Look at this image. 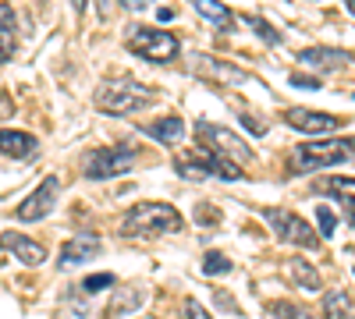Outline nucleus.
Here are the masks:
<instances>
[{"mask_svg":"<svg viewBox=\"0 0 355 319\" xmlns=\"http://www.w3.org/2000/svg\"><path fill=\"white\" fill-rule=\"evenodd\" d=\"M185 227L182 213L167 202H139L135 210L125 213L121 220V238H164V235H178Z\"/></svg>","mask_w":355,"mask_h":319,"instance_id":"obj_1","label":"nucleus"},{"mask_svg":"<svg viewBox=\"0 0 355 319\" xmlns=\"http://www.w3.org/2000/svg\"><path fill=\"white\" fill-rule=\"evenodd\" d=\"M355 160V138H313L291 149V174H313V170H327L338 163Z\"/></svg>","mask_w":355,"mask_h":319,"instance_id":"obj_2","label":"nucleus"},{"mask_svg":"<svg viewBox=\"0 0 355 319\" xmlns=\"http://www.w3.org/2000/svg\"><path fill=\"white\" fill-rule=\"evenodd\" d=\"M153 103V89L139 85L135 78H107L96 89V107L114 118H128L135 110H146Z\"/></svg>","mask_w":355,"mask_h":319,"instance_id":"obj_3","label":"nucleus"},{"mask_svg":"<svg viewBox=\"0 0 355 319\" xmlns=\"http://www.w3.org/2000/svg\"><path fill=\"white\" fill-rule=\"evenodd\" d=\"M174 170L182 174L185 181H206V178H220V181H242L245 178V167L231 163L210 149H196V153H178L174 156Z\"/></svg>","mask_w":355,"mask_h":319,"instance_id":"obj_4","label":"nucleus"},{"mask_svg":"<svg viewBox=\"0 0 355 319\" xmlns=\"http://www.w3.org/2000/svg\"><path fill=\"white\" fill-rule=\"evenodd\" d=\"M135 163H139V153L128 146H100V149H89L82 156V174L89 181H107V178L128 174Z\"/></svg>","mask_w":355,"mask_h":319,"instance_id":"obj_5","label":"nucleus"},{"mask_svg":"<svg viewBox=\"0 0 355 319\" xmlns=\"http://www.w3.org/2000/svg\"><path fill=\"white\" fill-rule=\"evenodd\" d=\"M263 220L270 224V230L277 235L281 245H295V248H320V235L313 230V224H306L299 213L281 210V206H266Z\"/></svg>","mask_w":355,"mask_h":319,"instance_id":"obj_6","label":"nucleus"},{"mask_svg":"<svg viewBox=\"0 0 355 319\" xmlns=\"http://www.w3.org/2000/svg\"><path fill=\"white\" fill-rule=\"evenodd\" d=\"M196 138H199L202 149H210V153H217V156H224V160H231V163H239V167L252 163V149H249L234 131H227V128H220V125L199 121V125H196Z\"/></svg>","mask_w":355,"mask_h":319,"instance_id":"obj_7","label":"nucleus"},{"mask_svg":"<svg viewBox=\"0 0 355 319\" xmlns=\"http://www.w3.org/2000/svg\"><path fill=\"white\" fill-rule=\"evenodd\" d=\"M128 50L146 57V61H153V64H167V61L178 57L182 43H178L171 33H164V28H142V25H135L128 33Z\"/></svg>","mask_w":355,"mask_h":319,"instance_id":"obj_8","label":"nucleus"},{"mask_svg":"<svg viewBox=\"0 0 355 319\" xmlns=\"http://www.w3.org/2000/svg\"><path fill=\"white\" fill-rule=\"evenodd\" d=\"M57 195H61V181H57V174H50V178H43L40 181V188L28 195L21 206H18V220L21 224H36V220H46L50 213H53V206H57Z\"/></svg>","mask_w":355,"mask_h":319,"instance_id":"obj_9","label":"nucleus"},{"mask_svg":"<svg viewBox=\"0 0 355 319\" xmlns=\"http://www.w3.org/2000/svg\"><path fill=\"white\" fill-rule=\"evenodd\" d=\"M284 125L295 128V131H302V135H316L323 138L327 131H341V118L338 113H320V110H306V107H291L284 110Z\"/></svg>","mask_w":355,"mask_h":319,"instance_id":"obj_10","label":"nucleus"},{"mask_svg":"<svg viewBox=\"0 0 355 319\" xmlns=\"http://www.w3.org/2000/svg\"><path fill=\"white\" fill-rule=\"evenodd\" d=\"M192 68H196L202 78L227 82V85H242V82H249V75H245L239 64H227V61H220V57H210V53H196V57H192Z\"/></svg>","mask_w":355,"mask_h":319,"instance_id":"obj_11","label":"nucleus"},{"mask_svg":"<svg viewBox=\"0 0 355 319\" xmlns=\"http://www.w3.org/2000/svg\"><path fill=\"white\" fill-rule=\"evenodd\" d=\"M295 57H299V64H309V68L320 71V75L338 71V68H345V64L352 61V53H345V50H338V46H306V50H299Z\"/></svg>","mask_w":355,"mask_h":319,"instance_id":"obj_12","label":"nucleus"},{"mask_svg":"<svg viewBox=\"0 0 355 319\" xmlns=\"http://www.w3.org/2000/svg\"><path fill=\"white\" fill-rule=\"evenodd\" d=\"M0 248H8L11 255H18L25 266L46 263V248L40 241H33L28 235H18V230H4V235H0Z\"/></svg>","mask_w":355,"mask_h":319,"instance_id":"obj_13","label":"nucleus"},{"mask_svg":"<svg viewBox=\"0 0 355 319\" xmlns=\"http://www.w3.org/2000/svg\"><path fill=\"white\" fill-rule=\"evenodd\" d=\"M96 255H100V238H96V235H78V238H71V241L61 248L57 266L71 270V266H82V263H89V259H96Z\"/></svg>","mask_w":355,"mask_h":319,"instance_id":"obj_14","label":"nucleus"},{"mask_svg":"<svg viewBox=\"0 0 355 319\" xmlns=\"http://www.w3.org/2000/svg\"><path fill=\"white\" fill-rule=\"evenodd\" d=\"M40 142L28 135V131H18V128H0V156L8 160H28L36 156Z\"/></svg>","mask_w":355,"mask_h":319,"instance_id":"obj_15","label":"nucleus"},{"mask_svg":"<svg viewBox=\"0 0 355 319\" xmlns=\"http://www.w3.org/2000/svg\"><path fill=\"white\" fill-rule=\"evenodd\" d=\"M142 135L153 138V142H160V146H174V142H182V135H185V121L178 118V113H167V118L146 125Z\"/></svg>","mask_w":355,"mask_h":319,"instance_id":"obj_16","label":"nucleus"},{"mask_svg":"<svg viewBox=\"0 0 355 319\" xmlns=\"http://www.w3.org/2000/svg\"><path fill=\"white\" fill-rule=\"evenodd\" d=\"M284 273H288V280L295 284V287H302V291H320L323 287V280H320V270L309 263V259H288L284 263Z\"/></svg>","mask_w":355,"mask_h":319,"instance_id":"obj_17","label":"nucleus"},{"mask_svg":"<svg viewBox=\"0 0 355 319\" xmlns=\"http://www.w3.org/2000/svg\"><path fill=\"white\" fill-rule=\"evenodd\" d=\"M313 192L338 199L341 206L355 210V178H320V181H313Z\"/></svg>","mask_w":355,"mask_h":319,"instance_id":"obj_18","label":"nucleus"},{"mask_svg":"<svg viewBox=\"0 0 355 319\" xmlns=\"http://www.w3.org/2000/svg\"><path fill=\"white\" fill-rule=\"evenodd\" d=\"M15 46H18V21H15V11H11V4H0V64L11 61Z\"/></svg>","mask_w":355,"mask_h":319,"instance_id":"obj_19","label":"nucleus"},{"mask_svg":"<svg viewBox=\"0 0 355 319\" xmlns=\"http://www.w3.org/2000/svg\"><path fill=\"white\" fill-rule=\"evenodd\" d=\"M320 312L323 319H355V302L345 291H327L320 302Z\"/></svg>","mask_w":355,"mask_h":319,"instance_id":"obj_20","label":"nucleus"},{"mask_svg":"<svg viewBox=\"0 0 355 319\" xmlns=\"http://www.w3.org/2000/svg\"><path fill=\"white\" fill-rule=\"evenodd\" d=\"M196 11H199L206 21L220 25V28H231V25H234V15L227 11V4H220V0H196Z\"/></svg>","mask_w":355,"mask_h":319,"instance_id":"obj_21","label":"nucleus"},{"mask_svg":"<svg viewBox=\"0 0 355 319\" xmlns=\"http://www.w3.org/2000/svg\"><path fill=\"white\" fill-rule=\"evenodd\" d=\"M270 316L274 319H316L306 305L299 302H270Z\"/></svg>","mask_w":355,"mask_h":319,"instance_id":"obj_22","label":"nucleus"},{"mask_svg":"<svg viewBox=\"0 0 355 319\" xmlns=\"http://www.w3.org/2000/svg\"><path fill=\"white\" fill-rule=\"evenodd\" d=\"M245 25L252 28V33H256L263 43H270V46H277V43H281V33H277V28H274L270 21H266V18H259V15H245Z\"/></svg>","mask_w":355,"mask_h":319,"instance_id":"obj_23","label":"nucleus"},{"mask_svg":"<svg viewBox=\"0 0 355 319\" xmlns=\"http://www.w3.org/2000/svg\"><path fill=\"white\" fill-rule=\"evenodd\" d=\"M202 273H206V277H220V273H231V259H227L224 252L210 248V252L202 255Z\"/></svg>","mask_w":355,"mask_h":319,"instance_id":"obj_24","label":"nucleus"},{"mask_svg":"<svg viewBox=\"0 0 355 319\" xmlns=\"http://www.w3.org/2000/svg\"><path fill=\"white\" fill-rule=\"evenodd\" d=\"M316 224H320V238H334V230H338V217H334V210L316 206Z\"/></svg>","mask_w":355,"mask_h":319,"instance_id":"obj_25","label":"nucleus"},{"mask_svg":"<svg viewBox=\"0 0 355 319\" xmlns=\"http://www.w3.org/2000/svg\"><path fill=\"white\" fill-rule=\"evenodd\" d=\"M114 284H117L114 273H96V277H85V280H82V291H85V295H96V291H103V287H114Z\"/></svg>","mask_w":355,"mask_h":319,"instance_id":"obj_26","label":"nucleus"},{"mask_svg":"<svg viewBox=\"0 0 355 319\" xmlns=\"http://www.w3.org/2000/svg\"><path fill=\"white\" fill-rule=\"evenodd\" d=\"M128 309H139V287H128V291L121 295V305H110L107 316L114 319V316H121V312H128Z\"/></svg>","mask_w":355,"mask_h":319,"instance_id":"obj_27","label":"nucleus"},{"mask_svg":"<svg viewBox=\"0 0 355 319\" xmlns=\"http://www.w3.org/2000/svg\"><path fill=\"white\" fill-rule=\"evenodd\" d=\"M182 316H185V319H214V316H210V312H206V309H202L199 302H185V309H182Z\"/></svg>","mask_w":355,"mask_h":319,"instance_id":"obj_28","label":"nucleus"},{"mask_svg":"<svg viewBox=\"0 0 355 319\" xmlns=\"http://www.w3.org/2000/svg\"><path fill=\"white\" fill-rule=\"evenodd\" d=\"M295 89H320V78H306V75H291Z\"/></svg>","mask_w":355,"mask_h":319,"instance_id":"obj_29","label":"nucleus"},{"mask_svg":"<svg viewBox=\"0 0 355 319\" xmlns=\"http://www.w3.org/2000/svg\"><path fill=\"white\" fill-rule=\"evenodd\" d=\"M242 125H245V128H249V131H252L256 138H259V135H266V128H263V121H256V118H249V113H242Z\"/></svg>","mask_w":355,"mask_h":319,"instance_id":"obj_30","label":"nucleus"},{"mask_svg":"<svg viewBox=\"0 0 355 319\" xmlns=\"http://www.w3.org/2000/svg\"><path fill=\"white\" fill-rule=\"evenodd\" d=\"M153 0H121V8H128V11H146Z\"/></svg>","mask_w":355,"mask_h":319,"instance_id":"obj_31","label":"nucleus"},{"mask_svg":"<svg viewBox=\"0 0 355 319\" xmlns=\"http://www.w3.org/2000/svg\"><path fill=\"white\" fill-rule=\"evenodd\" d=\"M71 8H75L78 15H85V8H89V0H71Z\"/></svg>","mask_w":355,"mask_h":319,"instance_id":"obj_32","label":"nucleus"},{"mask_svg":"<svg viewBox=\"0 0 355 319\" xmlns=\"http://www.w3.org/2000/svg\"><path fill=\"white\" fill-rule=\"evenodd\" d=\"M345 8H348V11L355 15V0H345Z\"/></svg>","mask_w":355,"mask_h":319,"instance_id":"obj_33","label":"nucleus"},{"mask_svg":"<svg viewBox=\"0 0 355 319\" xmlns=\"http://www.w3.org/2000/svg\"><path fill=\"white\" fill-rule=\"evenodd\" d=\"M348 224H352V227H355V217H348Z\"/></svg>","mask_w":355,"mask_h":319,"instance_id":"obj_34","label":"nucleus"},{"mask_svg":"<svg viewBox=\"0 0 355 319\" xmlns=\"http://www.w3.org/2000/svg\"><path fill=\"white\" fill-rule=\"evenodd\" d=\"M352 273H355V270H352Z\"/></svg>","mask_w":355,"mask_h":319,"instance_id":"obj_35","label":"nucleus"}]
</instances>
